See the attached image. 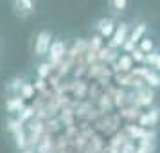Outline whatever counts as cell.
I'll list each match as a JSON object with an SVG mask.
<instances>
[{"label": "cell", "mask_w": 160, "mask_h": 153, "mask_svg": "<svg viewBox=\"0 0 160 153\" xmlns=\"http://www.w3.org/2000/svg\"><path fill=\"white\" fill-rule=\"evenodd\" d=\"M153 70L160 74V52H157V59H155V65H153Z\"/></svg>", "instance_id": "7402d4cb"}, {"label": "cell", "mask_w": 160, "mask_h": 153, "mask_svg": "<svg viewBox=\"0 0 160 153\" xmlns=\"http://www.w3.org/2000/svg\"><path fill=\"white\" fill-rule=\"evenodd\" d=\"M52 40H54V34H52L49 29H43V31L38 33L36 40H34V56H36V58H43V56L49 54Z\"/></svg>", "instance_id": "6da1fadb"}, {"label": "cell", "mask_w": 160, "mask_h": 153, "mask_svg": "<svg viewBox=\"0 0 160 153\" xmlns=\"http://www.w3.org/2000/svg\"><path fill=\"white\" fill-rule=\"evenodd\" d=\"M117 69L121 72H131L133 70V59H131L130 54H121L117 58Z\"/></svg>", "instance_id": "4fadbf2b"}, {"label": "cell", "mask_w": 160, "mask_h": 153, "mask_svg": "<svg viewBox=\"0 0 160 153\" xmlns=\"http://www.w3.org/2000/svg\"><path fill=\"white\" fill-rule=\"evenodd\" d=\"M49 70H51V65H49V61H47V63H40V67H38V76H40V78H45V76H47V74H49Z\"/></svg>", "instance_id": "e0dca14e"}, {"label": "cell", "mask_w": 160, "mask_h": 153, "mask_svg": "<svg viewBox=\"0 0 160 153\" xmlns=\"http://www.w3.org/2000/svg\"><path fill=\"white\" fill-rule=\"evenodd\" d=\"M130 8V0H108V11L112 16H121L124 15Z\"/></svg>", "instance_id": "ba28073f"}, {"label": "cell", "mask_w": 160, "mask_h": 153, "mask_svg": "<svg viewBox=\"0 0 160 153\" xmlns=\"http://www.w3.org/2000/svg\"><path fill=\"white\" fill-rule=\"evenodd\" d=\"M130 56H131V59H133V63H144L146 61V54L142 51H138V49H135Z\"/></svg>", "instance_id": "2e32d148"}, {"label": "cell", "mask_w": 160, "mask_h": 153, "mask_svg": "<svg viewBox=\"0 0 160 153\" xmlns=\"http://www.w3.org/2000/svg\"><path fill=\"white\" fill-rule=\"evenodd\" d=\"M130 23L128 22H121L117 23L115 31H113V34H112V38L108 40V47L110 49H122V45L128 42V36H130Z\"/></svg>", "instance_id": "7a4b0ae2"}, {"label": "cell", "mask_w": 160, "mask_h": 153, "mask_svg": "<svg viewBox=\"0 0 160 153\" xmlns=\"http://www.w3.org/2000/svg\"><path fill=\"white\" fill-rule=\"evenodd\" d=\"M137 49H138V51H142L146 56H148V54H151V52L157 51V45H155V40H153V38L144 36V38H142V40L137 43Z\"/></svg>", "instance_id": "7c38bea8"}, {"label": "cell", "mask_w": 160, "mask_h": 153, "mask_svg": "<svg viewBox=\"0 0 160 153\" xmlns=\"http://www.w3.org/2000/svg\"><path fill=\"white\" fill-rule=\"evenodd\" d=\"M23 83H25V79H23V78H20V76H16V78H13V79L6 85V90H8L11 95H18L20 88L23 87Z\"/></svg>", "instance_id": "5bb4252c"}, {"label": "cell", "mask_w": 160, "mask_h": 153, "mask_svg": "<svg viewBox=\"0 0 160 153\" xmlns=\"http://www.w3.org/2000/svg\"><path fill=\"white\" fill-rule=\"evenodd\" d=\"M158 117H160V110L151 108L149 112H146L144 115L140 117V126H153V124H157Z\"/></svg>", "instance_id": "30bf717a"}, {"label": "cell", "mask_w": 160, "mask_h": 153, "mask_svg": "<svg viewBox=\"0 0 160 153\" xmlns=\"http://www.w3.org/2000/svg\"><path fill=\"white\" fill-rule=\"evenodd\" d=\"M144 83H146V87L151 88V90L160 88V74L155 72L153 69H149V70H148V74L144 76Z\"/></svg>", "instance_id": "8fae6325"}, {"label": "cell", "mask_w": 160, "mask_h": 153, "mask_svg": "<svg viewBox=\"0 0 160 153\" xmlns=\"http://www.w3.org/2000/svg\"><path fill=\"white\" fill-rule=\"evenodd\" d=\"M157 52L158 51H155V52H151V54H148L146 56V65H151V69H153V65H155V59H157Z\"/></svg>", "instance_id": "44dd1931"}, {"label": "cell", "mask_w": 160, "mask_h": 153, "mask_svg": "<svg viewBox=\"0 0 160 153\" xmlns=\"http://www.w3.org/2000/svg\"><path fill=\"white\" fill-rule=\"evenodd\" d=\"M18 95H20L22 99H31V97L34 95V87H32L31 83H23V87L20 88Z\"/></svg>", "instance_id": "9a60e30c"}, {"label": "cell", "mask_w": 160, "mask_h": 153, "mask_svg": "<svg viewBox=\"0 0 160 153\" xmlns=\"http://www.w3.org/2000/svg\"><path fill=\"white\" fill-rule=\"evenodd\" d=\"M16 146H18V148H20V150H25V137H23V133H20V131H18V133H16Z\"/></svg>", "instance_id": "ffe728a7"}, {"label": "cell", "mask_w": 160, "mask_h": 153, "mask_svg": "<svg viewBox=\"0 0 160 153\" xmlns=\"http://www.w3.org/2000/svg\"><path fill=\"white\" fill-rule=\"evenodd\" d=\"M121 153H137L135 144H133V142H124L122 148H121Z\"/></svg>", "instance_id": "d6986e66"}, {"label": "cell", "mask_w": 160, "mask_h": 153, "mask_svg": "<svg viewBox=\"0 0 160 153\" xmlns=\"http://www.w3.org/2000/svg\"><path fill=\"white\" fill-rule=\"evenodd\" d=\"M6 110L11 112V114L22 112L23 110V99L20 97V95H11L8 101H6Z\"/></svg>", "instance_id": "9c48e42d"}, {"label": "cell", "mask_w": 160, "mask_h": 153, "mask_svg": "<svg viewBox=\"0 0 160 153\" xmlns=\"http://www.w3.org/2000/svg\"><path fill=\"white\" fill-rule=\"evenodd\" d=\"M22 153H34L32 150H22Z\"/></svg>", "instance_id": "603a6c76"}, {"label": "cell", "mask_w": 160, "mask_h": 153, "mask_svg": "<svg viewBox=\"0 0 160 153\" xmlns=\"http://www.w3.org/2000/svg\"><path fill=\"white\" fill-rule=\"evenodd\" d=\"M65 52H67V45L65 42L61 40V38H54L52 40V43H51V49H49V61L51 63H56V61H59V59L65 56Z\"/></svg>", "instance_id": "5b68a950"}, {"label": "cell", "mask_w": 160, "mask_h": 153, "mask_svg": "<svg viewBox=\"0 0 160 153\" xmlns=\"http://www.w3.org/2000/svg\"><path fill=\"white\" fill-rule=\"evenodd\" d=\"M146 33H148V23L146 22H138L135 27H131L130 29V36H128V42L137 45L142 38L146 36Z\"/></svg>", "instance_id": "52a82bcc"}, {"label": "cell", "mask_w": 160, "mask_h": 153, "mask_svg": "<svg viewBox=\"0 0 160 153\" xmlns=\"http://www.w3.org/2000/svg\"><path fill=\"white\" fill-rule=\"evenodd\" d=\"M153 101H155V90L148 87H142L137 90V95H135V103L140 105V106H151Z\"/></svg>", "instance_id": "8992f818"}, {"label": "cell", "mask_w": 160, "mask_h": 153, "mask_svg": "<svg viewBox=\"0 0 160 153\" xmlns=\"http://www.w3.org/2000/svg\"><path fill=\"white\" fill-rule=\"evenodd\" d=\"M11 8L18 18H29L36 11V0H11Z\"/></svg>", "instance_id": "3957f363"}, {"label": "cell", "mask_w": 160, "mask_h": 153, "mask_svg": "<svg viewBox=\"0 0 160 153\" xmlns=\"http://www.w3.org/2000/svg\"><path fill=\"white\" fill-rule=\"evenodd\" d=\"M101 45H102V38L99 36V34H95V36L92 38V42H90V49L97 51V49H101Z\"/></svg>", "instance_id": "ac0fdd59"}, {"label": "cell", "mask_w": 160, "mask_h": 153, "mask_svg": "<svg viewBox=\"0 0 160 153\" xmlns=\"http://www.w3.org/2000/svg\"><path fill=\"white\" fill-rule=\"evenodd\" d=\"M115 27H117V23H115L113 18H101V20H97V23H95V31H97V34H99L101 38H106V40L112 38Z\"/></svg>", "instance_id": "277c9868"}]
</instances>
